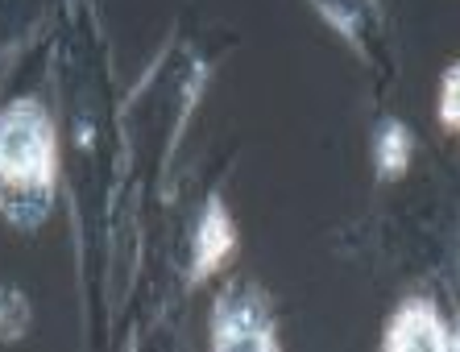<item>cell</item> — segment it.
I'll return each instance as SVG.
<instances>
[{
    "instance_id": "1",
    "label": "cell",
    "mask_w": 460,
    "mask_h": 352,
    "mask_svg": "<svg viewBox=\"0 0 460 352\" xmlns=\"http://www.w3.org/2000/svg\"><path fill=\"white\" fill-rule=\"evenodd\" d=\"M54 179V133L38 104L22 100L0 117V187L30 191Z\"/></svg>"
},
{
    "instance_id": "2",
    "label": "cell",
    "mask_w": 460,
    "mask_h": 352,
    "mask_svg": "<svg viewBox=\"0 0 460 352\" xmlns=\"http://www.w3.org/2000/svg\"><path fill=\"white\" fill-rule=\"evenodd\" d=\"M385 352H452V348L436 320V311L428 303H407V307L398 311V320L390 323Z\"/></svg>"
},
{
    "instance_id": "3",
    "label": "cell",
    "mask_w": 460,
    "mask_h": 352,
    "mask_svg": "<svg viewBox=\"0 0 460 352\" xmlns=\"http://www.w3.org/2000/svg\"><path fill=\"white\" fill-rule=\"evenodd\" d=\"M216 352H274V340H270V323L257 307H225L220 315V340H216Z\"/></svg>"
},
{
    "instance_id": "4",
    "label": "cell",
    "mask_w": 460,
    "mask_h": 352,
    "mask_svg": "<svg viewBox=\"0 0 460 352\" xmlns=\"http://www.w3.org/2000/svg\"><path fill=\"white\" fill-rule=\"evenodd\" d=\"M228 249H233V224L220 216V207H212L204 228H199V274H208Z\"/></svg>"
},
{
    "instance_id": "5",
    "label": "cell",
    "mask_w": 460,
    "mask_h": 352,
    "mask_svg": "<svg viewBox=\"0 0 460 352\" xmlns=\"http://www.w3.org/2000/svg\"><path fill=\"white\" fill-rule=\"evenodd\" d=\"M444 120L460 125V66L448 75V84H444Z\"/></svg>"
}]
</instances>
